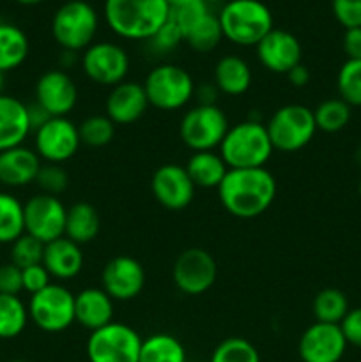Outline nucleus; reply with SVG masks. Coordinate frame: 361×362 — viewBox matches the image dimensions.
I'll list each match as a JSON object with an SVG mask.
<instances>
[{
	"label": "nucleus",
	"mask_w": 361,
	"mask_h": 362,
	"mask_svg": "<svg viewBox=\"0 0 361 362\" xmlns=\"http://www.w3.org/2000/svg\"><path fill=\"white\" fill-rule=\"evenodd\" d=\"M81 144L87 147H106L115 136V124L106 115H91L78 126Z\"/></svg>",
	"instance_id": "obj_36"
},
{
	"label": "nucleus",
	"mask_w": 361,
	"mask_h": 362,
	"mask_svg": "<svg viewBox=\"0 0 361 362\" xmlns=\"http://www.w3.org/2000/svg\"><path fill=\"white\" fill-rule=\"evenodd\" d=\"M23 233V204L14 194L0 191V244H13Z\"/></svg>",
	"instance_id": "obj_31"
},
{
	"label": "nucleus",
	"mask_w": 361,
	"mask_h": 362,
	"mask_svg": "<svg viewBox=\"0 0 361 362\" xmlns=\"http://www.w3.org/2000/svg\"><path fill=\"white\" fill-rule=\"evenodd\" d=\"M357 191H360V194H361V180H360V186H357Z\"/></svg>",
	"instance_id": "obj_56"
},
{
	"label": "nucleus",
	"mask_w": 361,
	"mask_h": 362,
	"mask_svg": "<svg viewBox=\"0 0 361 362\" xmlns=\"http://www.w3.org/2000/svg\"><path fill=\"white\" fill-rule=\"evenodd\" d=\"M276 179L265 168L229 170L218 187L223 209L239 219H253L264 214L276 198Z\"/></svg>",
	"instance_id": "obj_1"
},
{
	"label": "nucleus",
	"mask_w": 361,
	"mask_h": 362,
	"mask_svg": "<svg viewBox=\"0 0 361 362\" xmlns=\"http://www.w3.org/2000/svg\"><path fill=\"white\" fill-rule=\"evenodd\" d=\"M336 88L340 99L353 106H361V60H349L342 64L336 74Z\"/></svg>",
	"instance_id": "obj_35"
},
{
	"label": "nucleus",
	"mask_w": 361,
	"mask_h": 362,
	"mask_svg": "<svg viewBox=\"0 0 361 362\" xmlns=\"http://www.w3.org/2000/svg\"><path fill=\"white\" fill-rule=\"evenodd\" d=\"M350 115H353V108L340 98L326 99L314 110L317 131H324V133L342 131L350 122Z\"/></svg>",
	"instance_id": "obj_33"
},
{
	"label": "nucleus",
	"mask_w": 361,
	"mask_h": 362,
	"mask_svg": "<svg viewBox=\"0 0 361 362\" xmlns=\"http://www.w3.org/2000/svg\"><path fill=\"white\" fill-rule=\"evenodd\" d=\"M35 103L50 117H67L78 103V87L64 69H50L35 81Z\"/></svg>",
	"instance_id": "obj_16"
},
{
	"label": "nucleus",
	"mask_w": 361,
	"mask_h": 362,
	"mask_svg": "<svg viewBox=\"0 0 361 362\" xmlns=\"http://www.w3.org/2000/svg\"><path fill=\"white\" fill-rule=\"evenodd\" d=\"M27 308L32 324L48 334H59L74 324V293L60 283L30 296Z\"/></svg>",
	"instance_id": "obj_9"
},
{
	"label": "nucleus",
	"mask_w": 361,
	"mask_h": 362,
	"mask_svg": "<svg viewBox=\"0 0 361 362\" xmlns=\"http://www.w3.org/2000/svg\"><path fill=\"white\" fill-rule=\"evenodd\" d=\"M28 37L20 27L0 21V73L14 71L27 60Z\"/></svg>",
	"instance_id": "obj_28"
},
{
	"label": "nucleus",
	"mask_w": 361,
	"mask_h": 362,
	"mask_svg": "<svg viewBox=\"0 0 361 362\" xmlns=\"http://www.w3.org/2000/svg\"><path fill=\"white\" fill-rule=\"evenodd\" d=\"M183 41L184 35L180 32V28L168 18V21L147 42L156 53H168L172 49H176Z\"/></svg>",
	"instance_id": "obj_41"
},
{
	"label": "nucleus",
	"mask_w": 361,
	"mask_h": 362,
	"mask_svg": "<svg viewBox=\"0 0 361 362\" xmlns=\"http://www.w3.org/2000/svg\"><path fill=\"white\" fill-rule=\"evenodd\" d=\"M149 108L144 85L137 81H122L110 88L105 101V115L115 126H131L145 115Z\"/></svg>",
	"instance_id": "obj_20"
},
{
	"label": "nucleus",
	"mask_w": 361,
	"mask_h": 362,
	"mask_svg": "<svg viewBox=\"0 0 361 362\" xmlns=\"http://www.w3.org/2000/svg\"><path fill=\"white\" fill-rule=\"evenodd\" d=\"M30 133L28 105L14 95L0 94V152L23 145Z\"/></svg>",
	"instance_id": "obj_22"
},
{
	"label": "nucleus",
	"mask_w": 361,
	"mask_h": 362,
	"mask_svg": "<svg viewBox=\"0 0 361 362\" xmlns=\"http://www.w3.org/2000/svg\"><path fill=\"white\" fill-rule=\"evenodd\" d=\"M223 39L222 25H219L218 14L209 13L207 16L202 21H198L186 35H184V42L190 46L195 52H211L216 46L219 45V41Z\"/></svg>",
	"instance_id": "obj_34"
},
{
	"label": "nucleus",
	"mask_w": 361,
	"mask_h": 362,
	"mask_svg": "<svg viewBox=\"0 0 361 362\" xmlns=\"http://www.w3.org/2000/svg\"><path fill=\"white\" fill-rule=\"evenodd\" d=\"M110 30L127 41H149L170 18L166 0H105Z\"/></svg>",
	"instance_id": "obj_2"
},
{
	"label": "nucleus",
	"mask_w": 361,
	"mask_h": 362,
	"mask_svg": "<svg viewBox=\"0 0 361 362\" xmlns=\"http://www.w3.org/2000/svg\"><path fill=\"white\" fill-rule=\"evenodd\" d=\"M138 362H188L186 349L176 336L156 332L142 339Z\"/></svg>",
	"instance_id": "obj_29"
},
{
	"label": "nucleus",
	"mask_w": 361,
	"mask_h": 362,
	"mask_svg": "<svg viewBox=\"0 0 361 362\" xmlns=\"http://www.w3.org/2000/svg\"><path fill=\"white\" fill-rule=\"evenodd\" d=\"M343 52L349 60H361V27L347 28L343 34Z\"/></svg>",
	"instance_id": "obj_46"
},
{
	"label": "nucleus",
	"mask_w": 361,
	"mask_h": 362,
	"mask_svg": "<svg viewBox=\"0 0 361 362\" xmlns=\"http://www.w3.org/2000/svg\"><path fill=\"white\" fill-rule=\"evenodd\" d=\"M140 349V334L122 322H110L92 331L85 346L88 362H138Z\"/></svg>",
	"instance_id": "obj_10"
},
{
	"label": "nucleus",
	"mask_w": 361,
	"mask_h": 362,
	"mask_svg": "<svg viewBox=\"0 0 361 362\" xmlns=\"http://www.w3.org/2000/svg\"><path fill=\"white\" fill-rule=\"evenodd\" d=\"M209 11V6L204 0H186L179 6L170 7V20L180 28L183 35H186L198 21L204 20Z\"/></svg>",
	"instance_id": "obj_39"
},
{
	"label": "nucleus",
	"mask_w": 361,
	"mask_h": 362,
	"mask_svg": "<svg viewBox=\"0 0 361 362\" xmlns=\"http://www.w3.org/2000/svg\"><path fill=\"white\" fill-rule=\"evenodd\" d=\"M273 152L265 124L251 119L230 126L219 145V156L229 170L265 168Z\"/></svg>",
	"instance_id": "obj_3"
},
{
	"label": "nucleus",
	"mask_w": 361,
	"mask_h": 362,
	"mask_svg": "<svg viewBox=\"0 0 361 362\" xmlns=\"http://www.w3.org/2000/svg\"><path fill=\"white\" fill-rule=\"evenodd\" d=\"M347 350L345 336L340 325L315 322L304 329L297 352L303 362H340Z\"/></svg>",
	"instance_id": "obj_18"
},
{
	"label": "nucleus",
	"mask_w": 361,
	"mask_h": 362,
	"mask_svg": "<svg viewBox=\"0 0 361 362\" xmlns=\"http://www.w3.org/2000/svg\"><path fill=\"white\" fill-rule=\"evenodd\" d=\"M98 28V13L85 0H69L62 4L52 18L53 39L67 52H85L94 42Z\"/></svg>",
	"instance_id": "obj_5"
},
{
	"label": "nucleus",
	"mask_w": 361,
	"mask_h": 362,
	"mask_svg": "<svg viewBox=\"0 0 361 362\" xmlns=\"http://www.w3.org/2000/svg\"><path fill=\"white\" fill-rule=\"evenodd\" d=\"M251 74L250 66L244 59L237 55H225L216 62L214 66V85L219 90V94L232 95H243L250 90Z\"/></svg>",
	"instance_id": "obj_25"
},
{
	"label": "nucleus",
	"mask_w": 361,
	"mask_h": 362,
	"mask_svg": "<svg viewBox=\"0 0 361 362\" xmlns=\"http://www.w3.org/2000/svg\"><path fill=\"white\" fill-rule=\"evenodd\" d=\"M81 69L96 85L112 88L126 81L130 73V55L115 42H92L81 55Z\"/></svg>",
	"instance_id": "obj_12"
},
{
	"label": "nucleus",
	"mask_w": 361,
	"mask_h": 362,
	"mask_svg": "<svg viewBox=\"0 0 361 362\" xmlns=\"http://www.w3.org/2000/svg\"><path fill=\"white\" fill-rule=\"evenodd\" d=\"M101 285L113 300L126 303L137 299L145 286L144 265L127 255L113 257L103 267Z\"/></svg>",
	"instance_id": "obj_17"
},
{
	"label": "nucleus",
	"mask_w": 361,
	"mask_h": 362,
	"mask_svg": "<svg viewBox=\"0 0 361 362\" xmlns=\"http://www.w3.org/2000/svg\"><path fill=\"white\" fill-rule=\"evenodd\" d=\"M41 158L25 145L0 152V184L6 187H25L35 182L41 170Z\"/></svg>",
	"instance_id": "obj_21"
},
{
	"label": "nucleus",
	"mask_w": 361,
	"mask_h": 362,
	"mask_svg": "<svg viewBox=\"0 0 361 362\" xmlns=\"http://www.w3.org/2000/svg\"><path fill=\"white\" fill-rule=\"evenodd\" d=\"M2 88H4V74L0 73V94H2Z\"/></svg>",
	"instance_id": "obj_54"
},
{
	"label": "nucleus",
	"mask_w": 361,
	"mask_h": 362,
	"mask_svg": "<svg viewBox=\"0 0 361 362\" xmlns=\"http://www.w3.org/2000/svg\"><path fill=\"white\" fill-rule=\"evenodd\" d=\"M18 4H23V6H35V4H41L42 0H16Z\"/></svg>",
	"instance_id": "obj_51"
},
{
	"label": "nucleus",
	"mask_w": 361,
	"mask_h": 362,
	"mask_svg": "<svg viewBox=\"0 0 361 362\" xmlns=\"http://www.w3.org/2000/svg\"><path fill=\"white\" fill-rule=\"evenodd\" d=\"M21 281H23V290L30 296L41 292L46 286L52 285V276L46 271L42 264L32 265V267L21 269Z\"/></svg>",
	"instance_id": "obj_43"
},
{
	"label": "nucleus",
	"mask_w": 361,
	"mask_h": 362,
	"mask_svg": "<svg viewBox=\"0 0 361 362\" xmlns=\"http://www.w3.org/2000/svg\"><path fill=\"white\" fill-rule=\"evenodd\" d=\"M166 2H168L170 7H173V6H179V4L186 2V0H166Z\"/></svg>",
	"instance_id": "obj_52"
},
{
	"label": "nucleus",
	"mask_w": 361,
	"mask_h": 362,
	"mask_svg": "<svg viewBox=\"0 0 361 362\" xmlns=\"http://www.w3.org/2000/svg\"><path fill=\"white\" fill-rule=\"evenodd\" d=\"M115 300L103 288H84L74 296V322L87 331H98L113 322Z\"/></svg>",
	"instance_id": "obj_23"
},
{
	"label": "nucleus",
	"mask_w": 361,
	"mask_h": 362,
	"mask_svg": "<svg viewBox=\"0 0 361 362\" xmlns=\"http://www.w3.org/2000/svg\"><path fill=\"white\" fill-rule=\"evenodd\" d=\"M23 292V281H21V269L14 264L0 265V293L4 296H18Z\"/></svg>",
	"instance_id": "obj_44"
},
{
	"label": "nucleus",
	"mask_w": 361,
	"mask_h": 362,
	"mask_svg": "<svg viewBox=\"0 0 361 362\" xmlns=\"http://www.w3.org/2000/svg\"><path fill=\"white\" fill-rule=\"evenodd\" d=\"M28 322V308L20 296L0 293V339L18 338Z\"/></svg>",
	"instance_id": "obj_30"
},
{
	"label": "nucleus",
	"mask_w": 361,
	"mask_h": 362,
	"mask_svg": "<svg viewBox=\"0 0 361 362\" xmlns=\"http://www.w3.org/2000/svg\"><path fill=\"white\" fill-rule=\"evenodd\" d=\"M78 55L74 52H67V49H62V53H60V69H69L71 66H73L74 62H76Z\"/></svg>",
	"instance_id": "obj_50"
},
{
	"label": "nucleus",
	"mask_w": 361,
	"mask_h": 362,
	"mask_svg": "<svg viewBox=\"0 0 361 362\" xmlns=\"http://www.w3.org/2000/svg\"><path fill=\"white\" fill-rule=\"evenodd\" d=\"M28 119H30L32 131H35L50 119V115L38 105V103H34V105H28Z\"/></svg>",
	"instance_id": "obj_49"
},
{
	"label": "nucleus",
	"mask_w": 361,
	"mask_h": 362,
	"mask_svg": "<svg viewBox=\"0 0 361 362\" xmlns=\"http://www.w3.org/2000/svg\"><path fill=\"white\" fill-rule=\"evenodd\" d=\"M257 59L268 71L275 74H287L301 64L303 48L299 39L289 30L273 28L257 46Z\"/></svg>",
	"instance_id": "obj_19"
},
{
	"label": "nucleus",
	"mask_w": 361,
	"mask_h": 362,
	"mask_svg": "<svg viewBox=\"0 0 361 362\" xmlns=\"http://www.w3.org/2000/svg\"><path fill=\"white\" fill-rule=\"evenodd\" d=\"M9 362H27V361H23V359H13V361H9Z\"/></svg>",
	"instance_id": "obj_55"
},
{
	"label": "nucleus",
	"mask_w": 361,
	"mask_h": 362,
	"mask_svg": "<svg viewBox=\"0 0 361 362\" xmlns=\"http://www.w3.org/2000/svg\"><path fill=\"white\" fill-rule=\"evenodd\" d=\"M223 37L237 46H257L273 30V14L260 0H227L218 14Z\"/></svg>",
	"instance_id": "obj_4"
},
{
	"label": "nucleus",
	"mask_w": 361,
	"mask_h": 362,
	"mask_svg": "<svg viewBox=\"0 0 361 362\" xmlns=\"http://www.w3.org/2000/svg\"><path fill=\"white\" fill-rule=\"evenodd\" d=\"M23 218L25 233L48 244L64 237L67 209L59 197L38 193L23 204Z\"/></svg>",
	"instance_id": "obj_13"
},
{
	"label": "nucleus",
	"mask_w": 361,
	"mask_h": 362,
	"mask_svg": "<svg viewBox=\"0 0 361 362\" xmlns=\"http://www.w3.org/2000/svg\"><path fill=\"white\" fill-rule=\"evenodd\" d=\"M285 76L292 87L303 88L306 87L308 81H310V71H308V67L303 66V64H297V66L294 67V69H290Z\"/></svg>",
	"instance_id": "obj_47"
},
{
	"label": "nucleus",
	"mask_w": 361,
	"mask_h": 362,
	"mask_svg": "<svg viewBox=\"0 0 361 362\" xmlns=\"http://www.w3.org/2000/svg\"><path fill=\"white\" fill-rule=\"evenodd\" d=\"M343 336H345L347 345H353L356 349H361V308L349 310L345 318L340 324Z\"/></svg>",
	"instance_id": "obj_45"
},
{
	"label": "nucleus",
	"mask_w": 361,
	"mask_h": 362,
	"mask_svg": "<svg viewBox=\"0 0 361 362\" xmlns=\"http://www.w3.org/2000/svg\"><path fill=\"white\" fill-rule=\"evenodd\" d=\"M209 362H260V354L244 338H227L212 352Z\"/></svg>",
	"instance_id": "obj_37"
},
{
	"label": "nucleus",
	"mask_w": 361,
	"mask_h": 362,
	"mask_svg": "<svg viewBox=\"0 0 361 362\" xmlns=\"http://www.w3.org/2000/svg\"><path fill=\"white\" fill-rule=\"evenodd\" d=\"M84 262L85 258L81 246H78L67 237H60V239L45 244L42 265L53 279L67 281V279L76 278L84 269Z\"/></svg>",
	"instance_id": "obj_24"
},
{
	"label": "nucleus",
	"mask_w": 361,
	"mask_h": 362,
	"mask_svg": "<svg viewBox=\"0 0 361 362\" xmlns=\"http://www.w3.org/2000/svg\"><path fill=\"white\" fill-rule=\"evenodd\" d=\"M204 2L207 4V6H209V4H218V2H225V0H204Z\"/></svg>",
	"instance_id": "obj_53"
},
{
	"label": "nucleus",
	"mask_w": 361,
	"mask_h": 362,
	"mask_svg": "<svg viewBox=\"0 0 361 362\" xmlns=\"http://www.w3.org/2000/svg\"><path fill=\"white\" fill-rule=\"evenodd\" d=\"M42 255H45V244L28 233H23L11 244V264L20 269L42 264Z\"/></svg>",
	"instance_id": "obj_38"
},
{
	"label": "nucleus",
	"mask_w": 361,
	"mask_h": 362,
	"mask_svg": "<svg viewBox=\"0 0 361 362\" xmlns=\"http://www.w3.org/2000/svg\"><path fill=\"white\" fill-rule=\"evenodd\" d=\"M331 9L345 30L361 27V0H331Z\"/></svg>",
	"instance_id": "obj_42"
},
{
	"label": "nucleus",
	"mask_w": 361,
	"mask_h": 362,
	"mask_svg": "<svg viewBox=\"0 0 361 362\" xmlns=\"http://www.w3.org/2000/svg\"><path fill=\"white\" fill-rule=\"evenodd\" d=\"M149 106L161 112L184 108L195 95V81L184 67L177 64H159L149 71L144 83Z\"/></svg>",
	"instance_id": "obj_6"
},
{
	"label": "nucleus",
	"mask_w": 361,
	"mask_h": 362,
	"mask_svg": "<svg viewBox=\"0 0 361 362\" xmlns=\"http://www.w3.org/2000/svg\"><path fill=\"white\" fill-rule=\"evenodd\" d=\"M229 127V119L219 106L197 105L180 119L179 136L190 151H214L219 148Z\"/></svg>",
	"instance_id": "obj_8"
},
{
	"label": "nucleus",
	"mask_w": 361,
	"mask_h": 362,
	"mask_svg": "<svg viewBox=\"0 0 361 362\" xmlns=\"http://www.w3.org/2000/svg\"><path fill=\"white\" fill-rule=\"evenodd\" d=\"M315 322H322V324H335L340 325L345 315L349 313V300L347 296L338 288H324L315 296L314 304Z\"/></svg>",
	"instance_id": "obj_32"
},
{
	"label": "nucleus",
	"mask_w": 361,
	"mask_h": 362,
	"mask_svg": "<svg viewBox=\"0 0 361 362\" xmlns=\"http://www.w3.org/2000/svg\"><path fill=\"white\" fill-rule=\"evenodd\" d=\"M195 184L186 168L176 163H166L156 168L151 177V191L156 202L166 211H184L195 198Z\"/></svg>",
	"instance_id": "obj_15"
},
{
	"label": "nucleus",
	"mask_w": 361,
	"mask_h": 362,
	"mask_svg": "<svg viewBox=\"0 0 361 362\" xmlns=\"http://www.w3.org/2000/svg\"><path fill=\"white\" fill-rule=\"evenodd\" d=\"M184 168L193 180L195 187H204V189H218L229 172V166L225 165L219 152L216 154L214 151L193 152Z\"/></svg>",
	"instance_id": "obj_26"
},
{
	"label": "nucleus",
	"mask_w": 361,
	"mask_h": 362,
	"mask_svg": "<svg viewBox=\"0 0 361 362\" xmlns=\"http://www.w3.org/2000/svg\"><path fill=\"white\" fill-rule=\"evenodd\" d=\"M218 265L202 247H188L177 255L172 267L173 285L184 296H202L216 283Z\"/></svg>",
	"instance_id": "obj_14"
},
{
	"label": "nucleus",
	"mask_w": 361,
	"mask_h": 362,
	"mask_svg": "<svg viewBox=\"0 0 361 362\" xmlns=\"http://www.w3.org/2000/svg\"><path fill=\"white\" fill-rule=\"evenodd\" d=\"M35 184L41 189V193L52 194V197H60L62 193H66L67 187H69V175H67L66 170L62 168V165H52V163H46L41 166L38 173V179Z\"/></svg>",
	"instance_id": "obj_40"
},
{
	"label": "nucleus",
	"mask_w": 361,
	"mask_h": 362,
	"mask_svg": "<svg viewBox=\"0 0 361 362\" xmlns=\"http://www.w3.org/2000/svg\"><path fill=\"white\" fill-rule=\"evenodd\" d=\"M80 131L67 117H50L34 131V151L41 161L62 165L74 158L80 148Z\"/></svg>",
	"instance_id": "obj_11"
},
{
	"label": "nucleus",
	"mask_w": 361,
	"mask_h": 362,
	"mask_svg": "<svg viewBox=\"0 0 361 362\" xmlns=\"http://www.w3.org/2000/svg\"><path fill=\"white\" fill-rule=\"evenodd\" d=\"M99 230H101V219L94 205L87 202H76L67 209L64 237L76 243L78 246H84L99 235Z\"/></svg>",
	"instance_id": "obj_27"
},
{
	"label": "nucleus",
	"mask_w": 361,
	"mask_h": 362,
	"mask_svg": "<svg viewBox=\"0 0 361 362\" xmlns=\"http://www.w3.org/2000/svg\"><path fill=\"white\" fill-rule=\"evenodd\" d=\"M219 90L216 88L214 83H204L200 87L195 88V95L198 98V105H216V98H218Z\"/></svg>",
	"instance_id": "obj_48"
},
{
	"label": "nucleus",
	"mask_w": 361,
	"mask_h": 362,
	"mask_svg": "<svg viewBox=\"0 0 361 362\" xmlns=\"http://www.w3.org/2000/svg\"><path fill=\"white\" fill-rule=\"evenodd\" d=\"M265 129L275 151L285 154L301 151L314 140L317 133L314 110L304 105L280 106L269 117Z\"/></svg>",
	"instance_id": "obj_7"
}]
</instances>
